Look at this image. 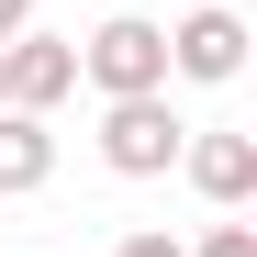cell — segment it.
Masks as SVG:
<instances>
[{"instance_id":"cell-1","label":"cell","mask_w":257,"mask_h":257,"mask_svg":"<svg viewBox=\"0 0 257 257\" xmlns=\"http://www.w3.org/2000/svg\"><path fill=\"white\" fill-rule=\"evenodd\" d=\"M78 78H90L101 101H146V90H168V23H157V12H112V23H90Z\"/></svg>"},{"instance_id":"cell-2","label":"cell","mask_w":257,"mask_h":257,"mask_svg":"<svg viewBox=\"0 0 257 257\" xmlns=\"http://www.w3.org/2000/svg\"><path fill=\"white\" fill-rule=\"evenodd\" d=\"M246 12L235 0H190L179 23H168V78H190V90H235L246 78Z\"/></svg>"},{"instance_id":"cell-3","label":"cell","mask_w":257,"mask_h":257,"mask_svg":"<svg viewBox=\"0 0 257 257\" xmlns=\"http://www.w3.org/2000/svg\"><path fill=\"white\" fill-rule=\"evenodd\" d=\"M179 146H190V123L168 112V90H146V101H101V168H112V179H168Z\"/></svg>"},{"instance_id":"cell-4","label":"cell","mask_w":257,"mask_h":257,"mask_svg":"<svg viewBox=\"0 0 257 257\" xmlns=\"http://www.w3.org/2000/svg\"><path fill=\"white\" fill-rule=\"evenodd\" d=\"M78 90V45H67V34H0V101H12V112H45L56 123V101Z\"/></svg>"},{"instance_id":"cell-5","label":"cell","mask_w":257,"mask_h":257,"mask_svg":"<svg viewBox=\"0 0 257 257\" xmlns=\"http://www.w3.org/2000/svg\"><path fill=\"white\" fill-rule=\"evenodd\" d=\"M179 179H190L212 212H246V201H257V135H235V123L190 135V146H179Z\"/></svg>"},{"instance_id":"cell-6","label":"cell","mask_w":257,"mask_h":257,"mask_svg":"<svg viewBox=\"0 0 257 257\" xmlns=\"http://www.w3.org/2000/svg\"><path fill=\"white\" fill-rule=\"evenodd\" d=\"M45 179H56V123L0 101V201H23V190H45Z\"/></svg>"},{"instance_id":"cell-7","label":"cell","mask_w":257,"mask_h":257,"mask_svg":"<svg viewBox=\"0 0 257 257\" xmlns=\"http://www.w3.org/2000/svg\"><path fill=\"white\" fill-rule=\"evenodd\" d=\"M179 257H257V224H212V235L179 246Z\"/></svg>"},{"instance_id":"cell-8","label":"cell","mask_w":257,"mask_h":257,"mask_svg":"<svg viewBox=\"0 0 257 257\" xmlns=\"http://www.w3.org/2000/svg\"><path fill=\"white\" fill-rule=\"evenodd\" d=\"M112 257H179V235H157V224H146V235H112Z\"/></svg>"},{"instance_id":"cell-9","label":"cell","mask_w":257,"mask_h":257,"mask_svg":"<svg viewBox=\"0 0 257 257\" xmlns=\"http://www.w3.org/2000/svg\"><path fill=\"white\" fill-rule=\"evenodd\" d=\"M23 23H34V0H0V34H23Z\"/></svg>"},{"instance_id":"cell-10","label":"cell","mask_w":257,"mask_h":257,"mask_svg":"<svg viewBox=\"0 0 257 257\" xmlns=\"http://www.w3.org/2000/svg\"><path fill=\"white\" fill-rule=\"evenodd\" d=\"M179 12H190V0H179Z\"/></svg>"}]
</instances>
